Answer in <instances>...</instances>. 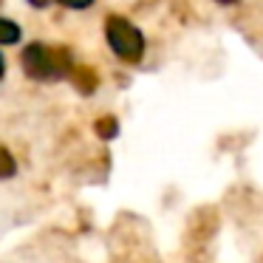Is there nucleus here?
I'll list each match as a JSON object with an SVG mask.
<instances>
[{
    "mask_svg": "<svg viewBox=\"0 0 263 263\" xmlns=\"http://www.w3.org/2000/svg\"><path fill=\"white\" fill-rule=\"evenodd\" d=\"M20 68L34 82H60L74 77V57L65 46H48V43H29L20 51Z\"/></svg>",
    "mask_w": 263,
    "mask_h": 263,
    "instance_id": "obj_1",
    "label": "nucleus"
},
{
    "mask_svg": "<svg viewBox=\"0 0 263 263\" xmlns=\"http://www.w3.org/2000/svg\"><path fill=\"white\" fill-rule=\"evenodd\" d=\"M14 173H17V159H14V153L6 144H0V181L12 178Z\"/></svg>",
    "mask_w": 263,
    "mask_h": 263,
    "instance_id": "obj_7",
    "label": "nucleus"
},
{
    "mask_svg": "<svg viewBox=\"0 0 263 263\" xmlns=\"http://www.w3.org/2000/svg\"><path fill=\"white\" fill-rule=\"evenodd\" d=\"M93 130H97V136L102 139V142H114V139L119 136V119H116V116H99V119L93 122Z\"/></svg>",
    "mask_w": 263,
    "mask_h": 263,
    "instance_id": "obj_5",
    "label": "nucleus"
},
{
    "mask_svg": "<svg viewBox=\"0 0 263 263\" xmlns=\"http://www.w3.org/2000/svg\"><path fill=\"white\" fill-rule=\"evenodd\" d=\"M218 3H238V0H218Z\"/></svg>",
    "mask_w": 263,
    "mask_h": 263,
    "instance_id": "obj_11",
    "label": "nucleus"
},
{
    "mask_svg": "<svg viewBox=\"0 0 263 263\" xmlns=\"http://www.w3.org/2000/svg\"><path fill=\"white\" fill-rule=\"evenodd\" d=\"M57 3H63L65 9H88L93 0H57Z\"/></svg>",
    "mask_w": 263,
    "mask_h": 263,
    "instance_id": "obj_8",
    "label": "nucleus"
},
{
    "mask_svg": "<svg viewBox=\"0 0 263 263\" xmlns=\"http://www.w3.org/2000/svg\"><path fill=\"white\" fill-rule=\"evenodd\" d=\"M3 74H6V60H3V54H0V80H3Z\"/></svg>",
    "mask_w": 263,
    "mask_h": 263,
    "instance_id": "obj_10",
    "label": "nucleus"
},
{
    "mask_svg": "<svg viewBox=\"0 0 263 263\" xmlns=\"http://www.w3.org/2000/svg\"><path fill=\"white\" fill-rule=\"evenodd\" d=\"M74 85H77V91L80 93H85V97H91L93 91H97V85H99V74L91 68V65H77L74 68Z\"/></svg>",
    "mask_w": 263,
    "mask_h": 263,
    "instance_id": "obj_4",
    "label": "nucleus"
},
{
    "mask_svg": "<svg viewBox=\"0 0 263 263\" xmlns=\"http://www.w3.org/2000/svg\"><path fill=\"white\" fill-rule=\"evenodd\" d=\"M215 229H218V215L212 210H201L193 215L187 232H190V240H193V243H206V240L215 235Z\"/></svg>",
    "mask_w": 263,
    "mask_h": 263,
    "instance_id": "obj_3",
    "label": "nucleus"
},
{
    "mask_svg": "<svg viewBox=\"0 0 263 263\" xmlns=\"http://www.w3.org/2000/svg\"><path fill=\"white\" fill-rule=\"evenodd\" d=\"M20 37H23V31L17 23L0 17V46H14V43H20Z\"/></svg>",
    "mask_w": 263,
    "mask_h": 263,
    "instance_id": "obj_6",
    "label": "nucleus"
},
{
    "mask_svg": "<svg viewBox=\"0 0 263 263\" xmlns=\"http://www.w3.org/2000/svg\"><path fill=\"white\" fill-rule=\"evenodd\" d=\"M29 3H31V6H34V9H46L48 3H51V0H29Z\"/></svg>",
    "mask_w": 263,
    "mask_h": 263,
    "instance_id": "obj_9",
    "label": "nucleus"
},
{
    "mask_svg": "<svg viewBox=\"0 0 263 263\" xmlns=\"http://www.w3.org/2000/svg\"><path fill=\"white\" fill-rule=\"evenodd\" d=\"M105 40H108L110 51L122 60V63H142L144 57V34L122 14H108L105 20Z\"/></svg>",
    "mask_w": 263,
    "mask_h": 263,
    "instance_id": "obj_2",
    "label": "nucleus"
}]
</instances>
